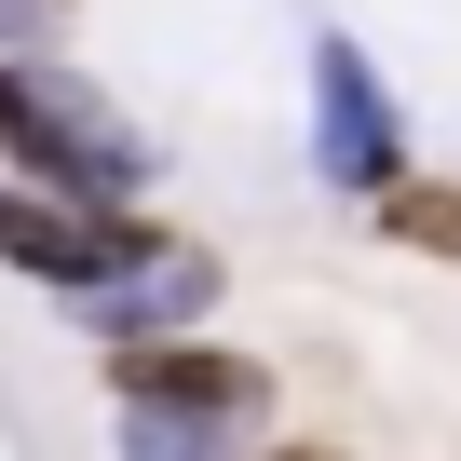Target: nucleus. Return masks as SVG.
Wrapping results in <instances>:
<instances>
[{
	"instance_id": "nucleus-5",
	"label": "nucleus",
	"mask_w": 461,
	"mask_h": 461,
	"mask_svg": "<svg viewBox=\"0 0 461 461\" xmlns=\"http://www.w3.org/2000/svg\"><path fill=\"white\" fill-rule=\"evenodd\" d=\"M203 312H217V258L203 245H149V258H122V272L82 285L95 339H163V326H203Z\"/></svg>"
},
{
	"instance_id": "nucleus-4",
	"label": "nucleus",
	"mask_w": 461,
	"mask_h": 461,
	"mask_svg": "<svg viewBox=\"0 0 461 461\" xmlns=\"http://www.w3.org/2000/svg\"><path fill=\"white\" fill-rule=\"evenodd\" d=\"M312 163H326L339 190L407 176V122H393V95H380V68H366L353 41H312Z\"/></svg>"
},
{
	"instance_id": "nucleus-2",
	"label": "nucleus",
	"mask_w": 461,
	"mask_h": 461,
	"mask_svg": "<svg viewBox=\"0 0 461 461\" xmlns=\"http://www.w3.org/2000/svg\"><path fill=\"white\" fill-rule=\"evenodd\" d=\"M109 380H122V434H136V447H203V434H245V420L272 407V366L217 353V339H190V326L109 339Z\"/></svg>"
},
{
	"instance_id": "nucleus-6",
	"label": "nucleus",
	"mask_w": 461,
	"mask_h": 461,
	"mask_svg": "<svg viewBox=\"0 0 461 461\" xmlns=\"http://www.w3.org/2000/svg\"><path fill=\"white\" fill-rule=\"evenodd\" d=\"M366 203H380V230H393V245H420V258H461V190H434V176H380Z\"/></svg>"
},
{
	"instance_id": "nucleus-1",
	"label": "nucleus",
	"mask_w": 461,
	"mask_h": 461,
	"mask_svg": "<svg viewBox=\"0 0 461 461\" xmlns=\"http://www.w3.org/2000/svg\"><path fill=\"white\" fill-rule=\"evenodd\" d=\"M0 163H28L68 203H136L149 190V136L55 55H0Z\"/></svg>"
},
{
	"instance_id": "nucleus-3",
	"label": "nucleus",
	"mask_w": 461,
	"mask_h": 461,
	"mask_svg": "<svg viewBox=\"0 0 461 461\" xmlns=\"http://www.w3.org/2000/svg\"><path fill=\"white\" fill-rule=\"evenodd\" d=\"M163 230H136L122 203H68V190H0V272H41L55 299H82L95 272H122V258H149Z\"/></svg>"
},
{
	"instance_id": "nucleus-7",
	"label": "nucleus",
	"mask_w": 461,
	"mask_h": 461,
	"mask_svg": "<svg viewBox=\"0 0 461 461\" xmlns=\"http://www.w3.org/2000/svg\"><path fill=\"white\" fill-rule=\"evenodd\" d=\"M68 28V0H0V41H55Z\"/></svg>"
}]
</instances>
